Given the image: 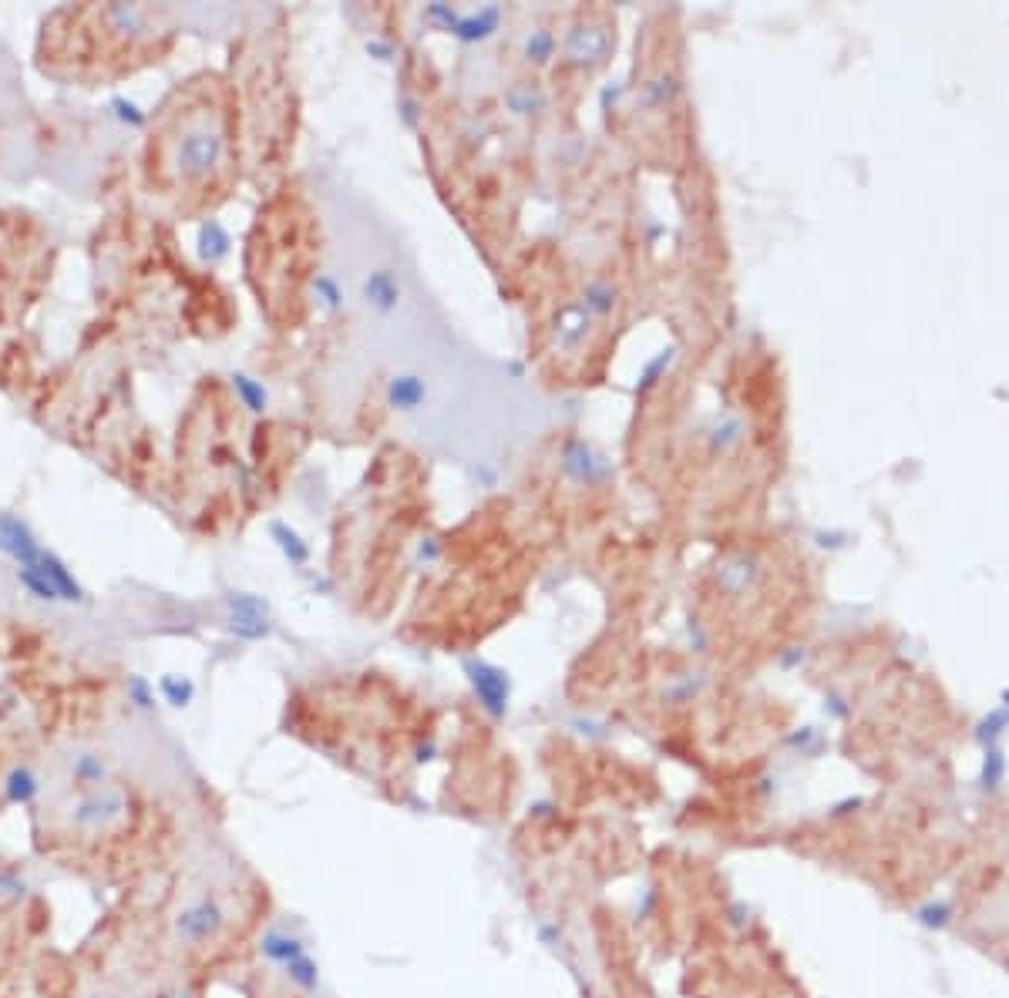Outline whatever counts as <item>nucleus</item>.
Returning <instances> with one entry per match:
<instances>
[{
    "instance_id": "obj_2",
    "label": "nucleus",
    "mask_w": 1009,
    "mask_h": 998,
    "mask_svg": "<svg viewBox=\"0 0 1009 998\" xmlns=\"http://www.w3.org/2000/svg\"><path fill=\"white\" fill-rule=\"evenodd\" d=\"M219 158H222V138H219V132H213V128H192V132H185V138L179 141V149H175V168H179V175L189 181L209 175V172L219 165Z\"/></svg>"
},
{
    "instance_id": "obj_11",
    "label": "nucleus",
    "mask_w": 1009,
    "mask_h": 998,
    "mask_svg": "<svg viewBox=\"0 0 1009 998\" xmlns=\"http://www.w3.org/2000/svg\"><path fill=\"white\" fill-rule=\"evenodd\" d=\"M525 54H529V60H536V64H545V60L555 54V34H552L549 28L532 30L529 41H525Z\"/></svg>"
},
{
    "instance_id": "obj_3",
    "label": "nucleus",
    "mask_w": 1009,
    "mask_h": 998,
    "mask_svg": "<svg viewBox=\"0 0 1009 998\" xmlns=\"http://www.w3.org/2000/svg\"><path fill=\"white\" fill-rule=\"evenodd\" d=\"M232 605V629L249 639H260L266 632V605L253 595H236L230 599Z\"/></svg>"
},
{
    "instance_id": "obj_8",
    "label": "nucleus",
    "mask_w": 1009,
    "mask_h": 998,
    "mask_svg": "<svg viewBox=\"0 0 1009 998\" xmlns=\"http://www.w3.org/2000/svg\"><path fill=\"white\" fill-rule=\"evenodd\" d=\"M495 24H498V7H485L481 11V17H461L458 24H455V34H458L461 41H481V37H488L491 30H495Z\"/></svg>"
},
{
    "instance_id": "obj_18",
    "label": "nucleus",
    "mask_w": 1009,
    "mask_h": 998,
    "mask_svg": "<svg viewBox=\"0 0 1009 998\" xmlns=\"http://www.w3.org/2000/svg\"><path fill=\"white\" fill-rule=\"evenodd\" d=\"M20 578H24V585H31V589L37 592L41 599H58V589H54V585H51L47 578H41L37 572H24Z\"/></svg>"
},
{
    "instance_id": "obj_17",
    "label": "nucleus",
    "mask_w": 1009,
    "mask_h": 998,
    "mask_svg": "<svg viewBox=\"0 0 1009 998\" xmlns=\"http://www.w3.org/2000/svg\"><path fill=\"white\" fill-rule=\"evenodd\" d=\"M670 360H673V350H663V353H659L657 360H653V363H650V366H646V374H642V390L657 383V377H659V374H663V370H666V366H670Z\"/></svg>"
},
{
    "instance_id": "obj_1",
    "label": "nucleus",
    "mask_w": 1009,
    "mask_h": 998,
    "mask_svg": "<svg viewBox=\"0 0 1009 998\" xmlns=\"http://www.w3.org/2000/svg\"><path fill=\"white\" fill-rule=\"evenodd\" d=\"M612 47V28L602 17H582L566 34V58L576 68H596Z\"/></svg>"
},
{
    "instance_id": "obj_16",
    "label": "nucleus",
    "mask_w": 1009,
    "mask_h": 998,
    "mask_svg": "<svg viewBox=\"0 0 1009 998\" xmlns=\"http://www.w3.org/2000/svg\"><path fill=\"white\" fill-rule=\"evenodd\" d=\"M585 310H593V313H609L612 310L609 283H593V286L585 289Z\"/></svg>"
},
{
    "instance_id": "obj_12",
    "label": "nucleus",
    "mask_w": 1009,
    "mask_h": 998,
    "mask_svg": "<svg viewBox=\"0 0 1009 998\" xmlns=\"http://www.w3.org/2000/svg\"><path fill=\"white\" fill-rule=\"evenodd\" d=\"M508 105H512L515 115H532V111L542 105V94H538L532 85H515V88L508 91Z\"/></svg>"
},
{
    "instance_id": "obj_6",
    "label": "nucleus",
    "mask_w": 1009,
    "mask_h": 998,
    "mask_svg": "<svg viewBox=\"0 0 1009 998\" xmlns=\"http://www.w3.org/2000/svg\"><path fill=\"white\" fill-rule=\"evenodd\" d=\"M676 94H680V81L673 75H657L642 85V105L653 111H666Z\"/></svg>"
},
{
    "instance_id": "obj_15",
    "label": "nucleus",
    "mask_w": 1009,
    "mask_h": 998,
    "mask_svg": "<svg viewBox=\"0 0 1009 998\" xmlns=\"http://www.w3.org/2000/svg\"><path fill=\"white\" fill-rule=\"evenodd\" d=\"M273 535H276V538H279V548H283V551L290 555V561H296V565H300V561H306V555H310V548H306V544L300 542V538H296L293 531H287V528H283V525H273Z\"/></svg>"
},
{
    "instance_id": "obj_10",
    "label": "nucleus",
    "mask_w": 1009,
    "mask_h": 998,
    "mask_svg": "<svg viewBox=\"0 0 1009 998\" xmlns=\"http://www.w3.org/2000/svg\"><path fill=\"white\" fill-rule=\"evenodd\" d=\"M424 400V383L417 377H394L391 380V404L400 410H414Z\"/></svg>"
},
{
    "instance_id": "obj_14",
    "label": "nucleus",
    "mask_w": 1009,
    "mask_h": 998,
    "mask_svg": "<svg viewBox=\"0 0 1009 998\" xmlns=\"http://www.w3.org/2000/svg\"><path fill=\"white\" fill-rule=\"evenodd\" d=\"M232 387H236V393L243 397V404L249 410H262V407H266V390H262L260 383H253L249 377L236 374V377H232Z\"/></svg>"
},
{
    "instance_id": "obj_4",
    "label": "nucleus",
    "mask_w": 1009,
    "mask_h": 998,
    "mask_svg": "<svg viewBox=\"0 0 1009 998\" xmlns=\"http://www.w3.org/2000/svg\"><path fill=\"white\" fill-rule=\"evenodd\" d=\"M562 468H566L576 481H593L599 461L593 457V451H589L582 440H569L566 451H562Z\"/></svg>"
},
{
    "instance_id": "obj_7",
    "label": "nucleus",
    "mask_w": 1009,
    "mask_h": 998,
    "mask_svg": "<svg viewBox=\"0 0 1009 998\" xmlns=\"http://www.w3.org/2000/svg\"><path fill=\"white\" fill-rule=\"evenodd\" d=\"M585 330H589V313L579 310V306H569V310L559 313V323H555V340H559L562 347H576L582 336H585Z\"/></svg>"
},
{
    "instance_id": "obj_20",
    "label": "nucleus",
    "mask_w": 1009,
    "mask_h": 998,
    "mask_svg": "<svg viewBox=\"0 0 1009 998\" xmlns=\"http://www.w3.org/2000/svg\"><path fill=\"white\" fill-rule=\"evenodd\" d=\"M115 108H122V118H132L138 125V121H141V115H135V108L132 105H125L122 98H118V101H115Z\"/></svg>"
},
{
    "instance_id": "obj_9",
    "label": "nucleus",
    "mask_w": 1009,
    "mask_h": 998,
    "mask_svg": "<svg viewBox=\"0 0 1009 998\" xmlns=\"http://www.w3.org/2000/svg\"><path fill=\"white\" fill-rule=\"evenodd\" d=\"M398 296H400L398 279H394L387 270L374 272V276L367 279V300L374 302L377 310H391V306L398 302Z\"/></svg>"
},
{
    "instance_id": "obj_19",
    "label": "nucleus",
    "mask_w": 1009,
    "mask_h": 998,
    "mask_svg": "<svg viewBox=\"0 0 1009 998\" xmlns=\"http://www.w3.org/2000/svg\"><path fill=\"white\" fill-rule=\"evenodd\" d=\"M317 289L323 293V302H327V306H336V302H340V289H336V283L330 276H317Z\"/></svg>"
},
{
    "instance_id": "obj_5",
    "label": "nucleus",
    "mask_w": 1009,
    "mask_h": 998,
    "mask_svg": "<svg viewBox=\"0 0 1009 998\" xmlns=\"http://www.w3.org/2000/svg\"><path fill=\"white\" fill-rule=\"evenodd\" d=\"M472 680H474V689H478L481 699H485V706H488L491 712H502V703H504V696H508V686H504L502 672L478 665Z\"/></svg>"
},
{
    "instance_id": "obj_13",
    "label": "nucleus",
    "mask_w": 1009,
    "mask_h": 998,
    "mask_svg": "<svg viewBox=\"0 0 1009 998\" xmlns=\"http://www.w3.org/2000/svg\"><path fill=\"white\" fill-rule=\"evenodd\" d=\"M202 256L209 259H219L222 253H226V245H230V236L222 232V226L219 222H209V226H202Z\"/></svg>"
}]
</instances>
